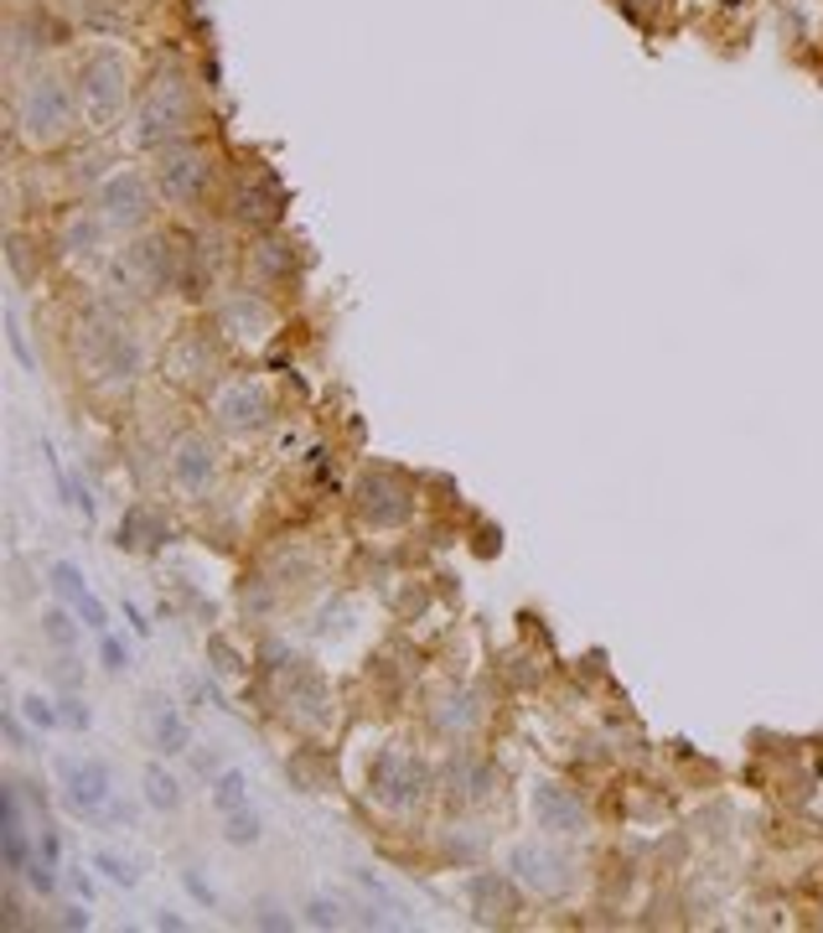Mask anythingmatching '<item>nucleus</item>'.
I'll list each match as a JSON object with an SVG mask.
<instances>
[{
  "label": "nucleus",
  "instance_id": "obj_6",
  "mask_svg": "<svg viewBox=\"0 0 823 933\" xmlns=\"http://www.w3.org/2000/svg\"><path fill=\"white\" fill-rule=\"evenodd\" d=\"M125 94H130L125 89V58L115 47H93L89 58L78 62V105H83V115L105 130V125L120 120Z\"/></svg>",
  "mask_w": 823,
  "mask_h": 933
},
{
  "label": "nucleus",
  "instance_id": "obj_26",
  "mask_svg": "<svg viewBox=\"0 0 823 933\" xmlns=\"http://www.w3.org/2000/svg\"><path fill=\"white\" fill-rule=\"evenodd\" d=\"M249 259H255L259 281H285V275H290V265H296V255H290V244H285V239H259Z\"/></svg>",
  "mask_w": 823,
  "mask_h": 933
},
{
  "label": "nucleus",
  "instance_id": "obj_41",
  "mask_svg": "<svg viewBox=\"0 0 823 933\" xmlns=\"http://www.w3.org/2000/svg\"><path fill=\"white\" fill-rule=\"evenodd\" d=\"M6 337H11V353L21 359V369H37V353L27 347V332H21V322H16V312H6Z\"/></svg>",
  "mask_w": 823,
  "mask_h": 933
},
{
  "label": "nucleus",
  "instance_id": "obj_39",
  "mask_svg": "<svg viewBox=\"0 0 823 933\" xmlns=\"http://www.w3.org/2000/svg\"><path fill=\"white\" fill-rule=\"evenodd\" d=\"M73 612H78V622H83V628H93V632H109V612H105V602H99L93 591H89V597H83V602L73 607Z\"/></svg>",
  "mask_w": 823,
  "mask_h": 933
},
{
  "label": "nucleus",
  "instance_id": "obj_19",
  "mask_svg": "<svg viewBox=\"0 0 823 933\" xmlns=\"http://www.w3.org/2000/svg\"><path fill=\"white\" fill-rule=\"evenodd\" d=\"M166 369H171L177 384H208V379L218 374V347H212L202 332H181L177 347H171V359H166Z\"/></svg>",
  "mask_w": 823,
  "mask_h": 933
},
{
  "label": "nucleus",
  "instance_id": "obj_17",
  "mask_svg": "<svg viewBox=\"0 0 823 933\" xmlns=\"http://www.w3.org/2000/svg\"><path fill=\"white\" fill-rule=\"evenodd\" d=\"M466 897H472V913L482 923H508L518 913V882H513V872H477L466 882Z\"/></svg>",
  "mask_w": 823,
  "mask_h": 933
},
{
  "label": "nucleus",
  "instance_id": "obj_49",
  "mask_svg": "<svg viewBox=\"0 0 823 933\" xmlns=\"http://www.w3.org/2000/svg\"><path fill=\"white\" fill-rule=\"evenodd\" d=\"M73 882H78V897L89 903V897H93V882H89V876H83V872H73Z\"/></svg>",
  "mask_w": 823,
  "mask_h": 933
},
{
  "label": "nucleus",
  "instance_id": "obj_28",
  "mask_svg": "<svg viewBox=\"0 0 823 933\" xmlns=\"http://www.w3.org/2000/svg\"><path fill=\"white\" fill-rule=\"evenodd\" d=\"M212 804H218L224 814L249 809V778H244L239 768H224L218 778H212Z\"/></svg>",
  "mask_w": 823,
  "mask_h": 933
},
{
  "label": "nucleus",
  "instance_id": "obj_1",
  "mask_svg": "<svg viewBox=\"0 0 823 933\" xmlns=\"http://www.w3.org/2000/svg\"><path fill=\"white\" fill-rule=\"evenodd\" d=\"M78 347H83V363H89L93 384H105V390H130V384L140 379V369H146V347H140V337L125 327L109 306H93V312L83 316Z\"/></svg>",
  "mask_w": 823,
  "mask_h": 933
},
{
  "label": "nucleus",
  "instance_id": "obj_31",
  "mask_svg": "<svg viewBox=\"0 0 823 933\" xmlns=\"http://www.w3.org/2000/svg\"><path fill=\"white\" fill-rule=\"evenodd\" d=\"M446 851H450V861H477L482 851H487V835H482L477 825H456L446 835Z\"/></svg>",
  "mask_w": 823,
  "mask_h": 933
},
{
  "label": "nucleus",
  "instance_id": "obj_3",
  "mask_svg": "<svg viewBox=\"0 0 823 933\" xmlns=\"http://www.w3.org/2000/svg\"><path fill=\"white\" fill-rule=\"evenodd\" d=\"M78 120V99H73V84L58 73H31L21 99H16V125L31 146H52L73 130Z\"/></svg>",
  "mask_w": 823,
  "mask_h": 933
},
{
  "label": "nucleus",
  "instance_id": "obj_10",
  "mask_svg": "<svg viewBox=\"0 0 823 933\" xmlns=\"http://www.w3.org/2000/svg\"><path fill=\"white\" fill-rule=\"evenodd\" d=\"M58 778H62V804L78 819H93V814H105L115 804V773L99 757H68V763H58Z\"/></svg>",
  "mask_w": 823,
  "mask_h": 933
},
{
  "label": "nucleus",
  "instance_id": "obj_30",
  "mask_svg": "<svg viewBox=\"0 0 823 933\" xmlns=\"http://www.w3.org/2000/svg\"><path fill=\"white\" fill-rule=\"evenodd\" d=\"M78 632H83V622H73V612H62V607H47V612H42V638L52 648L73 654V648H78Z\"/></svg>",
  "mask_w": 823,
  "mask_h": 933
},
{
  "label": "nucleus",
  "instance_id": "obj_29",
  "mask_svg": "<svg viewBox=\"0 0 823 933\" xmlns=\"http://www.w3.org/2000/svg\"><path fill=\"white\" fill-rule=\"evenodd\" d=\"M47 581H52V591H58L68 607H78L89 597V581H83V571H78L73 560H52V566H47Z\"/></svg>",
  "mask_w": 823,
  "mask_h": 933
},
{
  "label": "nucleus",
  "instance_id": "obj_5",
  "mask_svg": "<svg viewBox=\"0 0 823 933\" xmlns=\"http://www.w3.org/2000/svg\"><path fill=\"white\" fill-rule=\"evenodd\" d=\"M425 794H430V768L419 763V757L409 753H378L374 763H368V798H374L378 809L389 814H409L425 804Z\"/></svg>",
  "mask_w": 823,
  "mask_h": 933
},
{
  "label": "nucleus",
  "instance_id": "obj_21",
  "mask_svg": "<svg viewBox=\"0 0 823 933\" xmlns=\"http://www.w3.org/2000/svg\"><path fill=\"white\" fill-rule=\"evenodd\" d=\"M280 208H285V197L270 177L249 181V187H239V197H234V218L249 228H270L275 218H280Z\"/></svg>",
  "mask_w": 823,
  "mask_h": 933
},
{
  "label": "nucleus",
  "instance_id": "obj_8",
  "mask_svg": "<svg viewBox=\"0 0 823 933\" xmlns=\"http://www.w3.org/2000/svg\"><path fill=\"white\" fill-rule=\"evenodd\" d=\"M353 503H358V519L368 529H405L409 513H415V493L394 472H363L358 488H353Z\"/></svg>",
  "mask_w": 823,
  "mask_h": 933
},
{
  "label": "nucleus",
  "instance_id": "obj_20",
  "mask_svg": "<svg viewBox=\"0 0 823 933\" xmlns=\"http://www.w3.org/2000/svg\"><path fill=\"white\" fill-rule=\"evenodd\" d=\"M166 540H171V524L161 519V509H150V503H130L125 509L120 534H115L120 550H161Z\"/></svg>",
  "mask_w": 823,
  "mask_h": 933
},
{
  "label": "nucleus",
  "instance_id": "obj_13",
  "mask_svg": "<svg viewBox=\"0 0 823 933\" xmlns=\"http://www.w3.org/2000/svg\"><path fill=\"white\" fill-rule=\"evenodd\" d=\"M212 415H218L228 431L255 436V431H265V425L275 421V400H270V390H265L259 379H234V384H224V390H218V400H212Z\"/></svg>",
  "mask_w": 823,
  "mask_h": 933
},
{
  "label": "nucleus",
  "instance_id": "obj_38",
  "mask_svg": "<svg viewBox=\"0 0 823 933\" xmlns=\"http://www.w3.org/2000/svg\"><path fill=\"white\" fill-rule=\"evenodd\" d=\"M353 882H358L363 892H374L378 903H389V907H399V897H394V887H389V882H384V876H378V872H368V866H358V872H353Z\"/></svg>",
  "mask_w": 823,
  "mask_h": 933
},
{
  "label": "nucleus",
  "instance_id": "obj_11",
  "mask_svg": "<svg viewBox=\"0 0 823 933\" xmlns=\"http://www.w3.org/2000/svg\"><path fill=\"white\" fill-rule=\"evenodd\" d=\"M156 187L166 203H197L208 187V156L197 151L192 140H171L156 156Z\"/></svg>",
  "mask_w": 823,
  "mask_h": 933
},
{
  "label": "nucleus",
  "instance_id": "obj_22",
  "mask_svg": "<svg viewBox=\"0 0 823 933\" xmlns=\"http://www.w3.org/2000/svg\"><path fill=\"white\" fill-rule=\"evenodd\" d=\"M482 716H487V710H482V700L472 690H456V695H446V700H440V706H435V731H440V737H472V731H477L482 726Z\"/></svg>",
  "mask_w": 823,
  "mask_h": 933
},
{
  "label": "nucleus",
  "instance_id": "obj_47",
  "mask_svg": "<svg viewBox=\"0 0 823 933\" xmlns=\"http://www.w3.org/2000/svg\"><path fill=\"white\" fill-rule=\"evenodd\" d=\"M58 929H89V907H62Z\"/></svg>",
  "mask_w": 823,
  "mask_h": 933
},
{
  "label": "nucleus",
  "instance_id": "obj_37",
  "mask_svg": "<svg viewBox=\"0 0 823 933\" xmlns=\"http://www.w3.org/2000/svg\"><path fill=\"white\" fill-rule=\"evenodd\" d=\"M99 654H105L109 675H125V669H130V648H125L115 632H99Z\"/></svg>",
  "mask_w": 823,
  "mask_h": 933
},
{
  "label": "nucleus",
  "instance_id": "obj_16",
  "mask_svg": "<svg viewBox=\"0 0 823 933\" xmlns=\"http://www.w3.org/2000/svg\"><path fill=\"white\" fill-rule=\"evenodd\" d=\"M440 778H446V798H456V804H487L497 794V768L477 753H456Z\"/></svg>",
  "mask_w": 823,
  "mask_h": 933
},
{
  "label": "nucleus",
  "instance_id": "obj_24",
  "mask_svg": "<svg viewBox=\"0 0 823 933\" xmlns=\"http://www.w3.org/2000/svg\"><path fill=\"white\" fill-rule=\"evenodd\" d=\"M150 731H156V747H161V753H187V747H192L187 716H181L177 706H166V700H156V710H150Z\"/></svg>",
  "mask_w": 823,
  "mask_h": 933
},
{
  "label": "nucleus",
  "instance_id": "obj_18",
  "mask_svg": "<svg viewBox=\"0 0 823 933\" xmlns=\"http://www.w3.org/2000/svg\"><path fill=\"white\" fill-rule=\"evenodd\" d=\"M218 327H224L228 337L259 343V337L275 327V306L265 302V296H255V291H239V296H228V302L218 306Z\"/></svg>",
  "mask_w": 823,
  "mask_h": 933
},
{
  "label": "nucleus",
  "instance_id": "obj_25",
  "mask_svg": "<svg viewBox=\"0 0 823 933\" xmlns=\"http://www.w3.org/2000/svg\"><path fill=\"white\" fill-rule=\"evenodd\" d=\"M140 788H146V804H150V809H161V814H177L181 809V783L171 778L166 768H156V763L146 768Z\"/></svg>",
  "mask_w": 823,
  "mask_h": 933
},
{
  "label": "nucleus",
  "instance_id": "obj_14",
  "mask_svg": "<svg viewBox=\"0 0 823 933\" xmlns=\"http://www.w3.org/2000/svg\"><path fill=\"white\" fill-rule=\"evenodd\" d=\"M285 710H290V721H300L306 731H321V726L331 721V685L321 675H316L311 664H285Z\"/></svg>",
  "mask_w": 823,
  "mask_h": 933
},
{
  "label": "nucleus",
  "instance_id": "obj_35",
  "mask_svg": "<svg viewBox=\"0 0 823 933\" xmlns=\"http://www.w3.org/2000/svg\"><path fill=\"white\" fill-rule=\"evenodd\" d=\"M37 897H52L58 892V861L52 856H31V866H27V876H21Z\"/></svg>",
  "mask_w": 823,
  "mask_h": 933
},
{
  "label": "nucleus",
  "instance_id": "obj_4",
  "mask_svg": "<svg viewBox=\"0 0 823 933\" xmlns=\"http://www.w3.org/2000/svg\"><path fill=\"white\" fill-rule=\"evenodd\" d=\"M181 271H187V249H177V239H166V234H146L125 249L109 281L125 291H140V296H161V291L181 286Z\"/></svg>",
  "mask_w": 823,
  "mask_h": 933
},
{
  "label": "nucleus",
  "instance_id": "obj_27",
  "mask_svg": "<svg viewBox=\"0 0 823 933\" xmlns=\"http://www.w3.org/2000/svg\"><path fill=\"white\" fill-rule=\"evenodd\" d=\"M0 856H6V876H27L31 866V841H27V825H0Z\"/></svg>",
  "mask_w": 823,
  "mask_h": 933
},
{
  "label": "nucleus",
  "instance_id": "obj_9",
  "mask_svg": "<svg viewBox=\"0 0 823 933\" xmlns=\"http://www.w3.org/2000/svg\"><path fill=\"white\" fill-rule=\"evenodd\" d=\"M508 872L534 897H565L569 882H575V861L565 851H554V845H513Z\"/></svg>",
  "mask_w": 823,
  "mask_h": 933
},
{
  "label": "nucleus",
  "instance_id": "obj_15",
  "mask_svg": "<svg viewBox=\"0 0 823 933\" xmlns=\"http://www.w3.org/2000/svg\"><path fill=\"white\" fill-rule=\"evenodd\" d=\"M218 478V452H212L208 436H181L171 446V482H177V493L187 498H202Z\"/></svg>",
  "mask_w": 823,
  "mask_h": 933
},
{
  "label": "nucleus",
  "instance_id": "obj_40",
  "mask_svg": "<svg viewBox=\"0 0 823 933\" xmlns=\"http://www.w3.org/2000/svg\"><path fill=\"white\" fill-rule=\"evenodd\" d=\"M58 706H62V726H73V731H89V726H93V710L83 706L78 695H62Z\"/></svg>",
  "mask_w": 823,
  "mask_h": 933
},
{
  "label": "nucleus",
  "instance_id": "obj_42",
  "mask_svg": "<svg viewBox=\"0 0 823 933\" xmlns=\"http://www.w3.org/2000/svg\"><path fill=\"white\" fill-rule=\"evenodd\" d=\"M306 923H311V929H337L343 913H337V903H327V897H311V903H306Z\"/></svg>",
  "mask_w": 823,
  "mask_h": 933
},
{
  "label": "nucleus",
  "instance_id": "obj_36",
  "mask_svg": "<svg viewBox=\"0 0 823 933\" xmlns=\"http://www.w3.org/2000/svg\"><path fill=\"white\" fill-rule=\"evenodd\" d=\"M0 929H6V933L27 929V907H21V897H16V876H6V897H0Z\"/></svg>",
  "mask_w": 823,
  "mask_h": 933
},
{
  "label": "nucleus",
  "instance_id": "obj_33",
  "mask_svg": "<svg viewBox=\"0 0 823 933\" xmlns=\"http://www.w3.org/2000/svg\"><path fill=\"white\" fill-rule=\"evenodd\" d=\"M93 866L115 882V887H136L140 882V872H136V861H125V856H115V851H93Z\"/></svg>",
  "mask_w": 823,
  "mask_h": 933
},
{
  "label": "nucleus",
  "instance_id": "obj_7",
  "mask_svg": "<svg viewBox=\"0 0 823 933\" xmlns=\"http://www.w3.org/2000/svg\"><path fill=\"white\" fill-rule=\"evenodd\" d=\"M93 208H99V218H105L115 234H136V228L150 224V213H156V187H150L140 171H115V177L99 181Z\"/></svg>",
  "mask_w": 823,
  "mask_h": 933
},
{
  "label": "nucleus",
  "instance_id": "obj_12",
  "mask_svg": "<svg viewBox=\"0 0 823 933\" xmlns=\"http://www.w3.org/2000/svg\"><path fill=\"white\" fill-rule=\"evenodd\" d=\"M528 814H534V825H539L544 835H559V841H565V835H585V825H591L581 794L565 788L559 778H539L528 788Z\"/></svg>",
  "mask_w": 823,
  "mask_h": 933
},
{
  "label": "nucleus",
  "instance_id": "obj_32",
  "mask_svg": "<svg viewBox=\"0 0 823 933\" xmlns=\"http://www.w3.org/2000/svg\"><path fill=\"white\" fill-rule=\"evenodd\" d=\"M21 716H27L37 731H58L62 726V706L58 700H47V695H27V700H21Z\"/></svg>",
  "mask_w": 823,
  "mask_h": 933
},
{
  "label": "nucleus",
  "instance_id": "obj_2",
  "mask_svg": "<svg viewBox=\"0 0 823 933\" xmlns=\"http://www.w3.org/2000/svg\"><path fill=\"white\" fill-rule=\"evenodd\" d=\"M192 130V94H187V78H181L177 62L156 68L146 99L136 109V140L140 146H171Z\"/></svg>",
  "mask_w": 823,
  "mask_h": 933
},
{
  "label": "nucleus",
  "instance_id": "obj_43",
  "mask_svg": "<svg viewBox=\"0 0 823 933\" xmlns=\"http://www.w3.org/2000/svg\"><path fill=\"white\" fill-rule=\"evenodd\" d=\"M255 929H296V919L280 903H259L255 907Z\"/></svg>",
  "mask_w": 823,
  "mask_h": 933
},
{
  "label": "nucleus",
  "instance_id": "obj_45",
  "mask_svg": "<svg viewBox=\"0 0 823 933\" xmlns=\"http://www.w3.org/2000/svg\"><path fill=\"white\" fill-rule=\"evenodd\" d=\"M37 841H42V856H52V861L62 856V835H58V825H42V829H37Z\"/></svg>",
  "mask_w": 823,
  "mask_h": 933
},
{
  "label": "nucleus",
  "instance_id": "obj_44",
  "mask_svg": "<svg viewBox=\"0 0 823 933\" xmlns=\"http://www.w3.org/2000/svg\"><path fill=\"white\" fill-rule=\"evenodd\" d=\"M181 887L192 892V897H197V903H202V907H218V892H212L208 882H202V876L192 872V866H187V872H181Z\"/></svg>",
  "mask_w": 823,
  "mask_h": 933
},
{
  "label": "nucleus",
  "instance_id": "obj_48",
  "mask_svg": "<svg viewBox=\"0 0 823 933\" xmlns=\"http://www.w3.org/2000/svg\"><path fill=\"white\" fill-rule=\"evenodd\" d=\"M125 618H130V628H136V632H140V638H146V632H150V622H146V612H140V607H136V602H125Z\"/></svg>",
  "mask_w": 823,
  "mask_h": 933
},
{
  "label": "nucleus",
  "instance_id": "obj_46",
  "mask_svg": "<svg viewBox=\"0 0 823 933\" xmlns=\"http://www.w3.org/2000/svg\"><path fill=\"white\" fill-rule=\"evenodd\" d=\"M6 747H11V753L27 747V731H21V721H16V710H6Z\"/></svg>",
  "mask_w": 823,
  "mask_h": 933
},
{
  "label": "nucleus",
  "instance_id": "obj_50",
  "mask_svg": "<svg viewBox=\"0 0 823 933\" xmlns=\"http://www.w3.org/2000/svg\"><path fill=\"white\" fill-rule=\"evenodd\" d=\"M632 11H653V6H658V0H627Z\"/></svg>",
  "mask_w": 823,
  "mask_h": 933
},
{
  "label": "nucleus",
  "instance_id": "obj_23",
  "mask_svg": "<svg viewBox=\"0 0 823 933\" xmlns=\"http://www.w3.org/2000/svg\"><path fill=\"white\" fill-rule=\"evenodd\" d=\"M105 234H109V224L99 213H78V218H68V228H62V249L73 259H93L105 249Z\"/></svg>",
  "mask_w": 823,
  "mask_h": 933
},
{
  "label": "nucleus",
  "instance_id": "obj_34",
  "mask_svg": "<svg viewBox=\"0 0 823 933\" xmlns=\"http://www.w3.org/2000/svg\"><path fill=\"white\" fill-rule=\"evenodd\" d=\"M228 845H259V835H265V825H259L255 809H234L228 814Z\"/></svg>",
  "mask_w": 823,
  "mask_h": 933
}]
</instances>
